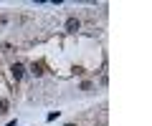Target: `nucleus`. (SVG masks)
I'll return each mask as SVG.
<instances>
[{"mask_svg":"<svg viewBox=\"0 0 152 126\" xmlns=\"http://www.w3.org/2000/svg\"><path fill=\"white\" fill-rule=\"evenodd\" d=\"M10 73H13V78H15V81H20V78L26 76V66H20V63H15V66L10 68Z\"/></svg>","mask_w":152,"mask_h":126,"instance_id":"f257e3e1","label":"nucleus"},{"mask_svg":"<svg viewBox=\"0 0 152 126\" xmlns=\"http://www.w3.org/2000/svg\"><path fill=\"white\" fill-rule=\"evenodd\" d=\"M66 30H69V33H76V30H79V20H76V18H69V20H66Z\"/></svg>","mask_w":152,"mask_h":126,"instance_id":"f03ea898","label":"nucleus"},{"mask_svg":"<svg viewBox=\"0 0 152 126\" xmlns=\"http://www.w3.org/2000/svg\"><path fill=\"white\" fill-rule=\"evenodd\" d=\"M5 111H8V101L0 99V114H5Z\"/></svg>","mask_w":152,"mask_h":126,"instance_id":"7ed1b4c3","label":"nucleus"},{"mask_svg":"<svg viewBox=\"0 0 152 126\" xmlns=\"http://www.w3.org/2000/svg\"><path fill=\"white\" fill-rule=\"evenodd\" d=\"M31 71H33V76H41V73H43V68H41V66H33Z\"/></svg>","mask_w":152,"mask_h":126,"instance_id":"20e7f679","label":"nucleus"},{"mask_svg":"<svg viewBox=\"0 0 152 126\" xmlns=\"http://www.w3.org/2000/svg\"><path fill=\"white\" fill-rule=\"evenodd\" d=\"M66 126H74V124H66Z\"/></svg>","mask_w":152,"mask_h":126,"instance_id":"39448f33","label":"nucleus"}]
</instances>
